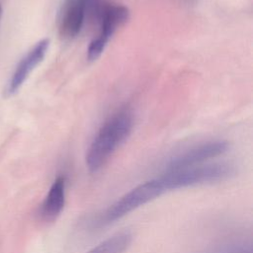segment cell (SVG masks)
<instances>
[{
    "label": "cell",
    "instance_id": "cell-1",
    "mask_svg": "<svg viewBox=\"0 0 253 253\" xmlns=\"http://www.w3.org/2000/svg\"><path fill=\"white\" fill-rule=\"evenodd\" d=\"M133 127V114L122 109L114 114L101 126L91 142L86 154V166L91 173L99 171L129 136Z\"/></svg>",
    "mask_w": 253,
    "mask_h": 253
},
{
    "label": "cell",
    "instance_id": "cell-2",
    "mask_svg": "<svg viewBox=\"0 0 253 253\" xmlns=\"http://www.w3.org/2000/svg\"><path fill=\"white\" fill-rule=\"evenodd\" d=\"M235 174V167L226 162L199 164L187 168L170 170L157 177L164 192L185 189L197 185L225 181Z\"/></svg>",
    "mask_w": 253,
    "mask_h": 253
},
{
    "label": "cell",
    "instance_id": "cell-3",
    "mask_svg": "<svg viewBox=\"0 0 253 253\" xmlns=\"http://www.w3.org/2000/svg\"><path fill=\"white\" fill-rule=\"evenodd\" d=\"M164 193L158 178L145 181L135 186L119 198L115 203L110 205L98 215L96 220H94L93 226L102 227L109 225L141 206L160 197Z\"/></svg>",
    "mask_w": 253,
    "mask_h": 253
},
{
    "label": "cell",
    "instance_id": "cell-4",
    "mask_svg": "<svg viewBox=\"0 0 253 253\" xmlns=\"http://www.w3.org/2000/svg\"><path fill=\"white\" fill-rule=\"evenodd\" d=\"M227 149L228 143L224 140L210 141L199 144L172 157L166 165V171L202 164L204 161L223 154L227 151Z\"/></svg>",
    "mask_w": 253,
    "mask_h": 253
},
{
    "label": "cell",
    "instance_id": "cell-5",
    "mask_svg": "<svg viewBox=\"0 0 253 253\" xmlns=\"http://www.w3.org/2000/svg\"><path fill=\"white\" fill-rule=\"evenodd\" d=\"M49 45L48 39H42L37 42L19 61L10 80L7 83L5 89L6 97L13 96L22 87L24 82L27 80L31 72L36 68V66L41 63L47 51Z\"/></svg>",
    "mask_w": 253,
    "mask_h": 253
},
{
    "label": "cell",
    "instance_id": "cell-6",
    "mask_svg": "<svg viewBox=\"0 0 253 253\" xmlns=\"http://www.w3.org/2000/svg\"><path fill=\"white\" fill-rule=\"evenodd\" d=\"M88 0H65L60 12L59 34L63 39L71 40L81 31Z\"/></svg>",
    "mask_w": 253,
    "mask_h": 253
},
{
    "label": "cell",
    "instance_id": "cell-7",
    "mask_svg": "<svg viewBox=\"0 0 253 253\" xmlns=\"http://www.w3.org/2000/svg\"><path fill=\"white\" fill-rule=\"evenodd\" d=\"M66 181L63 176H58L50 186L45 198L43 199L40 214L45 220L55 219L62 211L65 205Z\"/></svg>",
    "mask_w": 253,
    "mask_h": 253
},
{
    "label": "cell",
    "instance_id": "cell-8",
    "mask_svg": "<svg viewBox=\"0 0 253 253\" xmlns=\"http://www.w3.org/2000/svg\"><path fill=\"white\" fill-rule=\"evenodd\" d=\"M131 241L132 234L129 231H120L104 239L86 253H125Z\"/></svg>",
    "mask_w": 253,
    "mask_h": 253
},
{
    "label": "cell",
    "instance_id": "cell-9",
    "mask_svg": "<svg viewBox=\"0 0 253 253\" xmlns=\"http://www.w3.org/2000/svg\"><path fill=\"white\" fill-rule=\"evenodd\" d=\"M108 42L103 40L100 37H97L96 39L92 40L88 48H87V58L90 61H94L97 58L100 57V55L103 53Z\"/></svg>",
    "mask_w": 253,
    "mask_h": 253
},
{
    "label": "cell",
    "instance_id": "cell-10",
    "mask_svg": "<svg viewBox=\"0 0 253 253\" xmlns=\"http://www.w3.org/2000/svg\"><path fill=\"white\" fill-rule=\"evenodd\" d=\"M212 253H252L251 246L245 243H227L215 248Z\"/></svg>",
    "mask_w": 253,
    "mask_h": 253
},
{
    "label": "cell",
    "instance_id": "cell-11",
    "mask_svg": "<svg viewBox=\"0 0 253 253\" xmlns=\"http://www.w3.org/2000/svg\"><path fill=\"white\" fill-rule=\"evenodd\" d=\"M2 5H1V3H0V21H1V18H2Z\"/></svg>",
    "mask_w": 253,
    "mask_h": 253
}]
</instances>
